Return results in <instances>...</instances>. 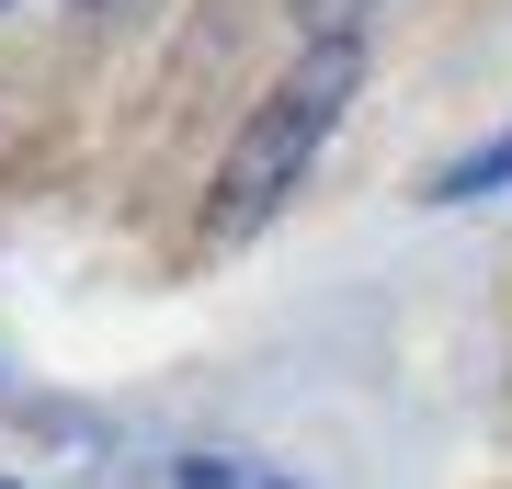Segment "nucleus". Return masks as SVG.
Instances as JSON below:
<instances>
[{
    "mask_svg": "<svg viewBox=\"0 0 512 489\" xmlns=\"http://www.w3.org/2000/svg\"><path fill=\"white\" fill-rule=\"evenodd\" d=\"M80 12H92V23H126V12H148V0H80Z\"/></svg>",
    "mask_w": 512,
    "mask_h": 489,
    "instance_id": "nucleus-5",
    "label": "nucleus"
},
{
    "mask_svg": "<svg viewBox=\"0 0 512 489\" xmlns=\"http://www.w3.org/2000/svg\"><path fill=\"white\" fill-rule=\"evenodd\" d=\"M0 12H23V0H0Z\"/></svg>",
    "mask_w": 512,
    "mask_h": 489,
    "instance_id": "nucleus-6",
    "label": "nucleus"
},
{
    "mask_svg": "<svg viewBox=\"0 0 512 489\" xmlns=\"http://www.w3.org/2000/svg\"><path fill=\"white\" fill-rule=\"evenodd\" d=\"M183 489H239V467H228V455H194V467H183Z\"/></svg>",
    "mask_w": 512,
    "mask_h": 489,
    "instance_id": "nucleus-4",
    "label": "nucleus"
},
{
    "mask_svg": "<svg viewBox=\"0 0 512 489\" xmlns=\"http://www.w3.org/2000/svg\"><path fill=\"white\" fill-rule=\"evenodd\" d=\"M512 182V137H490L478 160H456V171H433V205H478V194H501Z\"/></svg>",
    "mask_w": 512,
    "mask_h": 489,
    "instance_id": "nucleus-2",
    "label": "nucleus"
},
{
    "mask_svg": "<svg viewBox=\"0 0 512 489\" xmlns=\"http://www.w3.org/2000/svg\"><path fill=\"white\" fill-rule=\"evenodd\" d=\"M0 489H12V478H0Z\"/></svg>",
    "mask_w": 512,
    "mask_h": 489,
    "instance_id": "nucleus-7",
    "label": "nucleus"
},
{
    "mask_svg": "<svg viewBox=\"0 0 512 489\" xmlns=\"http://www.w3.org/2000/svg\"><path fill=\"white\" fill-rule=\"evenodd\" d=\"M353 91H365V46H308L274 91H262L251 126H239V148H228V171H217V239H251L296 182L319 171V148H330V126H342Z\"/></svg>",
    "mask_w": 512,
    "mask_h": 489,
    "instance_id": "nucleus-1",
    "label": "nucleus"
},
{
    "mask_svg": "<svg viewBox=\"0 0 512 489\" xmlns=\"http://www.w3.org/2000/svg\"><path fill=\"white\" fill-rule=\"evenodd\" d=\"M376 12H387V0H296V35H308V46H365Z\"/></svg>",
    "mask_w": 512,
    "mask_h": 489,
    "instance_id": "nucleus-3",
    "label": "nucleus"
}]
</instances>
